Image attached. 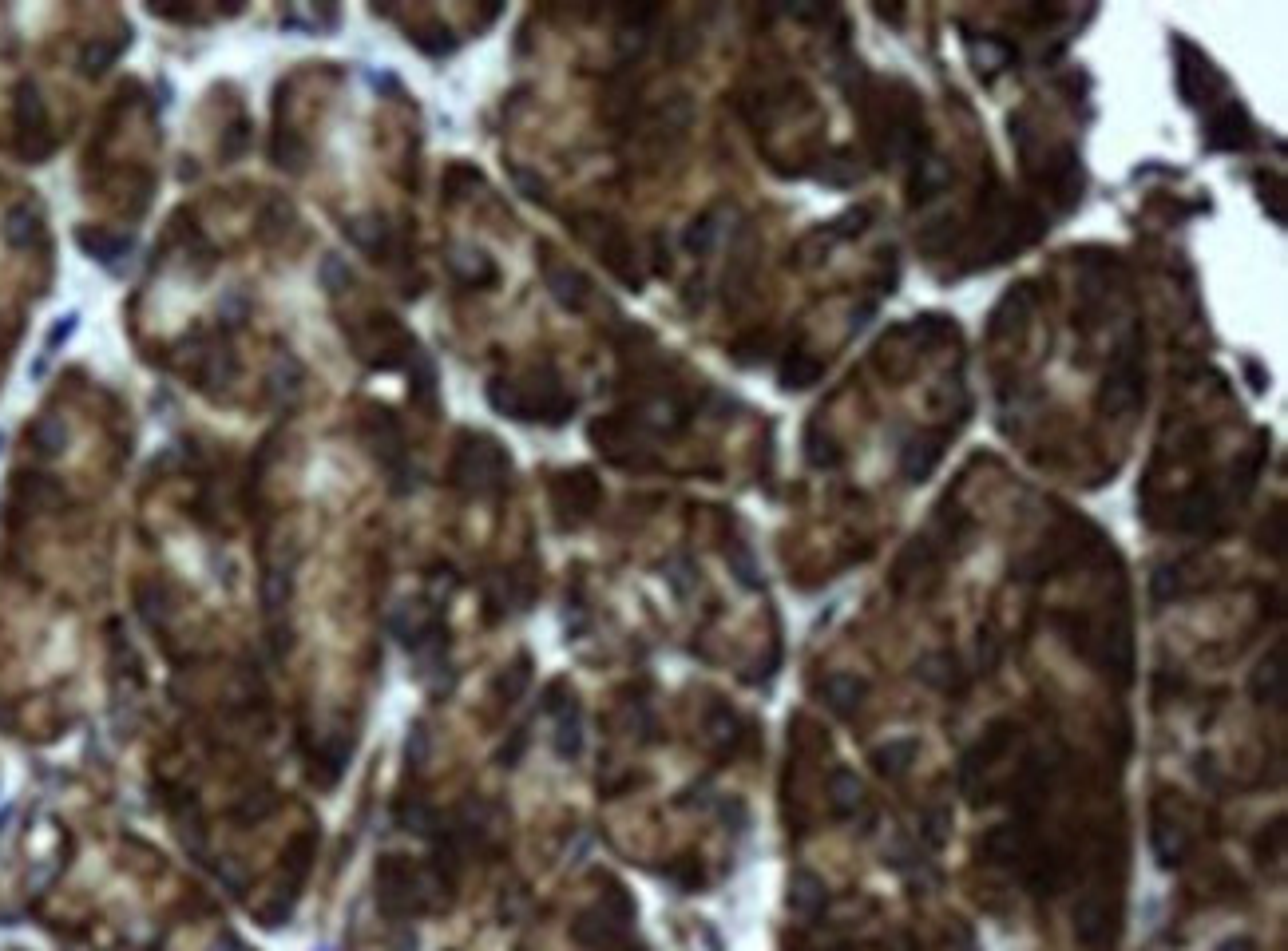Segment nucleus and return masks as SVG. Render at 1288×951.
<instances>
[{"instance_id": "nucleus-1", "label": "nucleus", "mask_w": 1288, "mask_h": 951, "mask_svg": "<svg viewBox=\"0 0 1288 951\" xmlns=\"http://www.w3.org/2000/svg\"><path fill=\"white\" fill-rule=\"evenodd\" d=\"M488 405L508 421L551 424V428L567 424L579 409L575 393L563 385V377L551 365H539L528 377H492Z\"/></svg>"}, {"instance_id": "nucleus-2", "label": "nucleus", "mask_w": 1288, "mask_h": 951, "mask_svg": "<svg viewBox=\"0 0 1288 951\" xmlns=\"http://www.w3.org/2000/svg\"><path fill=\"white\" fill-rule=\"evenodd\" d=\"M452 484L468 496H488L496 488L508 484V472H512V460L504 452V444L488 432H460L456 436V452H452Z\"/></svg>"}, {"instance_id": "nucleus-3", "label": "nucleus", "mask_w": 1288, "mask_h": 951, "mask_svg": "<svg viewBox=\"0 0 1288 951\" xmlns=\"http://www.w3.org/2000/svg\"><path fill=\"white\" fill-rule=\"evenodd\" d=\"M575 234L603 258V266L631 290L639 294L643 290V270H639V250L631 242V234L623 230V222H615L611 214H599V211H587V214H575Z\"/></svg>"}, {"instance_id": "nucleus-4", "label": "nucleus", "mask_w": 1288, "mask_h": 951, "mask_svg": "<svg viewBox=\"0 0 1288 951\" xmlns=\"http://www.w3.org/2000/svg\"><path fill=\"white\" fill-rule=\"evenodd\" d=\"M1146 393V357H1142V333L1134 329L1122 337V345L1110 357V369L1098 389V413L1102 417H1122L1130 413Z\"/></svg>"}, {"instance_id": "nucleus-5", "label": "nucleus", "mask_w": 1288, "mask_h": 951, "mask_svg": "<svg viewBox=\"0 0 1288 951\" xmlns=\"http://www.w3.org/2000/svg\"><path fill=\"white\" fill-rule=\"evenodd\" d=\"M1174 52H1178V68H1174V76H1178V96H1181V104H1189V107H1201V104H1213V96L1217 92H1225V76H1221V68L1197 48V44H1189L1185 36H1174Z\"/></svg>"}, {"instance_id": "nucleus-6", "label": "nucleus", "mask_w": 1288, "mask_h": 951, "mask_svg": "<svg viewBox=\"0 0 1288 951\" xmlns=\"http://www.w3.org/2000/svg\"><path fill=\"white\" fill-rule=\"evenodd\" d=\"M16 131H20V159L24 163H40L44 155H52L56 139L48 135V111H44V96L32 80H24L16 88Z\"/></svg>"}, {"instance_id": "nucleus-7", "label": "nucleus", "mask_w": 1288, "mask_h": 951, "mask_svg": "<svg viewBox=\"0 0 1288 951\" xmlns=\"http://www.w3.org/2000/svg\"><path fill=\"white\" fill-rule=\"evenodd\" d=\"M599 496H603V488L591 468H571V472L555 476V484H551V504H555V516L563 528H579L599 508Z\"/></svg>"}, {"instance_id": "nucleus-8", "label": "nucleus", "mask_w": 1288, "mask_h": 951, "mask_svg": "<svg viewBox=\"0 0 1288 951\" xmlns=\"http://www.w3.org/2000/svg\"><path fill=\"white\" fill-rule=\"evenodd\" d=\"M1257 143V127L1241 100H1225L1213 107L1205 123V151H1249Z\"/></svg>"}, {"instance_id": "nucleus-9", "label": "nucleus", "mask_w": 1288, "mask_h": 951, "mask_svg": "<svg viewBox=\"0 0 1288 951\" xmlns=\"http://www.w3.org/2000/svg\"><path fill=\"white\" fill-rule=\"evenodd\" d=\"M543 282H547V294L567 310V314H583L587 306H591V278L579 270V266H571V262H563V258H555L547 246H543Z\"/></svg>"}, {"instance_id": "nucleus-10", "label": "nucleus", "mask_w": 1288, "mask_h": 951, "mask_svg": "<svg viewBox=\"0 0 1288 951\" xmlns=\"http://www.w3.org/2000/svg\"><path fill=\"white\" fill-rule=\"evenodd\" d=\"M417 892H421V880L405 864V856H385L377 864V900L385 912H413L421 900Z\"/></svg>"}, {"instance_id": "nucleus-11", "label": "nucleus", "mask_w": 1288, "mask_h": 951, "mask_svg": "<svg viewBox=\"0 0 1288 951\" xmlns=\"http://www.w3.org/2000/svg\"><path fill=\"white\" fill-rule=\"evenodd\" d=\"M365 440H369L373 456L393 476H405V432H401V424L389 409H369L365 413Z\"/></svg>"}, {"instance_id": "nucleus-12", "label": "nucleus", "mask_w": 1288, "mask_h": 951, "mask_svg": "<svg viewBox=\"0 0 1288 951\" xmlns=\"http://www.w3.org/2000/svg\"><path fill=\"white\" fill-rule=\"evenodd\" d=\"M448 270H452L456 282H464L472 290H484V286L500 282L496 258H488V250H480V246H452L448 250Z\"/></svg>"}, {"instance_id": "nucleus-13", "label": "nucleus", "mask_w": 1288, "mask_h": 951, "mask_svg": "<svg viewBox=\"0 0 1288 951\" xmlns=\"http://www.w3.org/2000/svg\"><path fill=\"white\" fill-rule=\"evenodd\" d=\"M1035 302H1039V294H1035V286L1031 282H1019V286H1011L999 302H995V310H991V325H987V337L991 341H999L1003 333H1011L1015 325H1023L1027 317H1031V310H1035Z\"/></svg>"}, {"instance_id": "nucleus-14", "label": "nucleus", "mask_w": 1288, "mask_h": 951, "mask_svg": "<svg viewBox=\"0 0 1288 951\" xmlns=\"http://www.w3.org/2000/svg\"><path fill=\"white\" fill-rule=\"evenodd\" d=\"M345 234L361 254H369L377 262H385L389 250H393V226H389L385 214H357V218L345 222Z\"/></svg>"}, {"instance_id": "nucleus-15", "label": "nucleus", "mask_w": 1288, "mask_h": 951, "mask_svg": "<svg viewBox=\"0 0 1288 951\" xmlns=\"http://www.w3.org/2000/svg\"><path fill=\"white\" fill-rule=\"evenodd\" d=\"M944 440H948L944 432L940 436H912L900 448V472L908 484H924L936 472V464L944 460Z\"/></svg>"}, {"instance_id": "nucleus-16", "label": "nucleus", "mask_w": 1288, "mask_h": 951, "mask_svg": "<svg viewBox=\"0 0 1288 951\" xmlns=\"http://www.w3.org/2000/svg\"><path fill=\"white\" fill-rule=\"evenodd\" d=\"M690 119H694V100H690L686 92H674V96H666L662 104L654 107V115H650L654 139H662V143H678V139L686 135Z\"/></svg>"}, {"instance_id": "nucleus-17", "label": "nucleus", "mask_w": 1288, "mask_h": 951, "mask_svg": "<svg viewBox=\"0 0 1288 951\" xmlns=\"http://www.w3.org/2000/svg\"><path fill=\"white\" fill-rule=\"evenodd\" d=\"M726 214H730V207H710V211L698 214V218L682 230V250H686V254H694V258L714 254L718 238L726 234Z\"/></svg>"}, {"instance_id": "nucleus-18", "label": "nucleus", "mask_w": 1288, "mask_h": 951, "mask_svg": "<svg viewBox=\"0 0 1288 951\" xmlns=\"http://www.w3.org/2000/svg\"><path fill=\"white\" fill-rule=\"evenodd\" d=\"M266 385H270L274 405H294V401L302 397V385H306V369H302V361H298L294 353H278V357L270 361V377H266Z\"/></svg>"}, {"instance_id": "nucleus-19", "label": "nucleus", "mask_w": 1288, "mask_h": 951, "mask_svg": "<svg viewBox=\"0 0 1288 951\" xmlns=\"http://www.w3.org/2000/svg\"><path fill=\"white\" fill-rule=\"evenodd\" d=\"M952 183V167L936 155H924L912 163V175H908V199L912 203H924V199H936L944 187Z\"/></svg>"}, {"instance_id": "nucleus-20", "label": "nucleus", "mask_w": 1288, "mask_h": 951, "mask_svg": "<svg viewBox=\"0 0 1288 951\" xmlns=\"http://www.w3.org/2000/svg\"><path fill=\"white\" fill-rule=\"evenodd\" d=\"M825 377V361H817L813 353H789L785 361H781V369H777V385L785 389V393H805V389H813L817 381Z\"/></svg>"}, {"instance_id": "nucleus-21", "label": "nucleus", "mask_w": 1288, "mask_h": 951, "mask_svg": "<svg viewBox=\"0 0 1288 951\" xmlns=\"http://www.w3.org/2000/svg\"><path fill=\"white\" fill-rule=\"evenodd\" d=\"M4 238H8V246H16V250H32V246H40V238H44L40 211H36V207H28V203L12 207V211L4 214Z\"/></svg>"}, {"instance_id": "nucleus-22", "label": "nucleus", "mask_w": 1288, "mask_h": 951, "mask_svg": "<svg viewBox=\"0 0 1288 951\" xmlns=\"http://www.w3.org/2000/svg\"><path fill=\"white\" fill-rule=\"evenodd\" d=\"M76 242L96 262H115V258H123L131 250V238L127 234H115V230H104V226H80L76 230Z\"/></svg>"}, {"instance_id": "nucleus-23", "label": "nucleus", "mask_w": 1288, "mask_h": 951, "mask_svg": "<svg viewBox=\"0 0 1288 951\" xmlns=\"http://www.w3.org/2000/svg\"><path fill=\"white\" fill-rule=\"evenodd\" d=\"M234 373H238V361H234V353H230V345L226 341H218V345H207L203 349V365H199V385L211 393V389H226L230 381H234Z\"/></svg>"}, {"instance_id": "nucleus-24", "label": "nucleus", "mask_w": 1288, "mask_h": 951, "mask_svg": "<svg viewBox=\"0 0 1288 951\" xmlns=\"http://www.w3.org/2000/svg\"><path fill=\"white\" fill-rule=\"evenodd\" d=\"M60 500H64V492H60L56 480H48V476H16V504L20 508L40 512V508H52Z\"/></svg>"}, {"instance_id": "nucleus-25", "label": "nucleus", "mask_w": 1288, "mask_h": 951, "mask_svg": "<svg viewBox=\"0 0 1288 951\" xmlns=\"http://www.w3.org/2000/svg\"><path fill=\"white\" fill-rule=\"evenodd\" d=\"M967 52L979 64V72H1003V68L1015 64V48L1003 44V40H995V36H983V44L975 36H967Z\"/></svg>"}, {"instance_id": "nucleus-26", "label": "nucleus", "mask_w": 1288, "mask_h": 951, "mask_svg": "<svg viewBox=\"0 0 1288 951\" xmlns=\"http://www.w3.org/2000/svg\"><path fill=\"white\" fill-rule=\"evenodd\" d=\"M405 373H409V393H413V401L417 405H432V397H436V365H432V357L417 345L413 349V357H409V365H405Z\"/></svg>"}, {"instance_id": "nucleus-27", "label": "nucleus", "mask_w": 1288, "mask_h": 951, "mask_svg": "<svg viewBox=\"0 0 1288 951\" xmlns=\"http://www.w3.org/2000/svg\"><path fill=\"white\" fill-rule=\"evenodd\" d=\"M349 753H353V741H349V738H341V741L329 738L322 749L314 753V773H318V781H322V785H333V781H337V777L345 773V761H349Z\"/></svg>"}, {"instance_id": "nucleus-28", "label": "nucleus", "mask_w": 1288, "mask_h": 951, "mask_svg": "<svg viewBox=\"0 0 1288 951\" xmlns=\"http://www.w3.org/2000/svg\"><path fill=\"white\" fill-rule=\"evenodd\" d=\"M805 460L813 468H837L845 460V452L829 432H821V424H809L805 428Z\"/></svg>"}, {"instance_id": "nucleus-29", "label": "nucleus", "mask_w": 1288, "mask_h": 951, "mask_svg": "<svg viewBox=\"0 0 1288 951\" xmlns=\"http://www.w3.org/2000/svg\"><path fill=\"white\" fill-rule=\"evenodd\" d=\"M135 599H139V615H143V623H151V627H163L167 623V615H171V591L163 587V583H139V591H135Z\"/></svg>"}, {"instance_id": "nucleus-30", "label": "nucleus", "mask_w": 1288, "mask_h": 951, "mask_svg": "<svg viewBox=\"0 0 1288 951\" xmlns=\"http://www.w3.org/2000/svg\"><path fill=\"white\" fill-rule=\"evenodd\" d=\"M956 238H960V222L952 214H940L920 230V250L924 254H948Z\"/></svg>"}, {"instance_id": "nucleus-31", "label": "nucleus", "mask_w": 1288, "mask_h": 951, "mask_svg": "<svg viewBox=\"0 0 1288 951\" xmlns=\"http://www.w3.org/2000/svg\"><path fill=\"white\" fill-rule=\"evenodd\" d=\"M123 48H127V40H88L84 52H80V72H88V76L108 72Z\"/></svg>"}, {"instance_id": "nucleus-32", "label": "nucleus", "mask_w": 1288, "mask_h": 951, "mask_svg": "<svg viewBox=\"0 0 1288 951\" xmlns=\"http://www.w3.org/2000/svg\"><path fill=\"white\" fill-rule=\"evenodd\" d=\"M32 448L40 456H60L68 448V424L60 417H40L36 428H32Z\"/></svg>"}, {"instance_id": "nucleus-33", "label": "nucleus", "mask_w": 1288, "mask_h": 951, "mask_svg": "<svg viewBox=\"0 0 1288 951\" xmlns=\"http://www.w3.org/2000/svg\"><path fill=\"white\" fill-rule=\"evenodd\" d=\"M270 159H274L282 171H298V167L306 163V143H302L294 131L278 127V131H274V139H270Z\"/></svg>"}, {"instance_id": "nucleus-34", "label": "nucleus", "mask_w": 1288, "mask_h": 951, "mask_svg": "<svg viewBox=\"0 0 1288 951\" xmlns=\"http://www.w3.org/2000/svg\"><path fill=\"white\" fill-rule=\"evenodd\" d=\"M409 40L421 48V52H429V56H448V52H456V36H452V28H444V24H421V28H409Z\"/></svg>"}, {"instance_id": "nucleus-35", "label": "nucleus", "mask_w": 1288, "mask_h": 951, "mask_svg": "<svg viewBox=\"0 0 1288 951\" xmlns=\"http://www.w3.org/2000/svg\"><path fill=\"white\" fill-rule=\"evenodd\" d=\"M817 179H821V183H829V187H857L860 179H864V171L853 163V151H837V159H833V163H825V171H821Z\"/></svg>"}, {"instance_id": "nucleus-36", "label": "nucleus", "mask_w": 1288, "mask_h": 951, "mask_svg": "<svg viewBox=\"0 0 1288 951\" xmlns=\"http://www.w3.org/2000/svg\"><path fill=\"white\" fill-rule=\"evenodd\" d=\"M868 222H872V207H853V211H845L841 218L825 222V234H829L833 242H841V238H857Z\"/></svg>"}, {"instance_id": "nucleus-37", "label": "nucleus", "mask_w": 1288, "mask_h": 951, "mask_svg": "<svg viewBox=\"0 0 1288 951\" xmlns=\"http://www.w3.org/2000/svg\"><path fill=\"white\" fill-rule=\"evenodd\" d=\"M1257 195H1261V207L1273 214V222H1277V226H1285L1288 214H1285V199H1281V179H1277V175L1257 171Z\"/></svg>"}, {"instance_id": "nucleus-38", "label": "nucleus", "mask_w": 1288, "mask_h": 951, "mask_svg": "<svg viewBox=\"0 0 1288 951\" xmlns=\"http://www.w3.org/2000/svg\"><path fill=\"white\" fill-rule=\"evenodd\" d=\"M579 745H583V734H579V714H575V706H567V714L559 718V726H555V749L563 753V757H575L579 753Z\"/></svg>"}, {"instance_id": "nucleus-39", "label": "nucleus", "mask_w": 1288, "mask_h": 951, "mask_svg": "<svg viewBox=\"0 0 1288 951\" xmlns=\"http://www.w3.org/2000/svg\"><path fill=\"white\" fill-rule=\"evenodd\" d=\"M322 286L329 290V294H345V290L353 286V270H349V262H345V258H337V254H325V262H322Z\"/></svg>"}, {"instance_id": "nucleus-40", "label": "nucleus", "mask_w": 1288, "mask_h": 951, "mask_svg": "<svg viewBox=\"0 0 1288 951\" xmlns=\"http://www.w3.org/2000/svg\"><path fill=\"white\" fill-rule=\"evenodd\" d=\"M769 345H773V333L753 329L750 337L734 341V361H738V365H757V361L765 357V349H769Z\"/></svg>"}, {"instance_id": "nucleus-41", "label": "nucleus", "mask_w": 1288, "mask_h": 951, "mask_svg": "<svg viewBox=\"0 0 1288 951\" xmlns=\"http://www.w3.org/2000/svg\"><path fill=\"white\" fill-rule=\"evenodd\" d=\"M528 678H532V662H528V658H520V662H516V666H512V670H508V674H504L500 682H496V686H500V698H504V702L512 706V702H516V698L524 694Z\"/></svg>"}, {"instance_id": "nucleus-42", "label": "nucleus", "mask_w": 1288, "mask_h": 951, "mask_svg": "<svg viewBox=\"0 0 1288 951\" xmlns=\"http://www.w3.org/2000/svg\"><path fill=\"white\" fill-rule=\"evenodd\" d=\"M270 809H274V797H270V793H250V797L234 809V817H238V821H246V825H254V821H262Z\"/></svg>"}, {"instance_id": "nucleus-43", "label": "nucleus", "mask_w": 1288, "mask_h": 951, "mask_svg": "<svg viewBox=\"0 0 1288 951\" xmlns=\"http://www.w3.org/2000/svg\"><path fill=\"white\" fill-rule=\"evenodd\" d=\"M512 179H516V187L524 191V199H532V203H547V183L539 179L536 171H528V167H512Z\"/></svg>"}, {"instance_id": "nucleus-44", "label": "nucleus", "mask_w": 1288, "mask_h": 951, "mask_svg": "<svg viewBox=\"0 0 1288 951\" xmlns=\"http://www.w3.org/2000/svg\"><path fill=\"white\" fill-rule=\"evenodd\" d=\"M397 821H401L409 833H429L432 813L425 809V805H405V809H397Z\"/></svg>"}, {"instance_id": "nucleus-45", "label": "nucleus", "mask_w": 1288, "mask_h": 951, "mask_svg": "<svg viewBox=\"0 0 1288 951\" xmlns=\"http://www.w3.org/2000/svg\"><path fill=\"white\" fill-rule=\"evenodd\" d=\"M912 749H916L912 741H896V745L880 749V753H876V761H880V769H892V773H896V769H904V761L912 757Z\"/></svg>"}, {"instance_id": "nucleus-46", "label": "nucleus", "mask_w": 1288, "mask_h": 951, "mask_svg": "<svg viewBox=\"0 0 1288 951\" xmlns=\"http://www.w3.org/2000/svg\"><path fill=\"white\" fill-rule=\"evenodd\" d=\"M860 690H864V686H860V682H853V678H833V682H829V698H833V702H837L841 710L857 702Z\"/></svg>"}, {"instance_id": "nucleus-47", "label": "nucleus", "mask_w": 1288, "mask_h": 951, "mask_svg": "<svg viewBox=\"0 0 1288 951\" xmlns=\"http://www.w3.org/2000/svg\"><path fill=\"white\" fill-rule=\"evenodd\" d=\"M76 321H80L76 314H64L60 321H56V329L48 333V353H56V349H60V345H64V341H68V337L76 333Z\"/></svg>"}, {"instance_id": "nucleus-48", "label": "nucleus", "mask_w": 1288, "mask_h": 951, "mask_svg": "<svg viewBox=\"0 0 1288 951\" xmlns=\"http://www.w3.org/2000/svg\"><path fill=\"white\" fill-rule=\"evenodd\" d=\"M1245 377H1249L1253 393H1269V373H1265V365L1257 357H1245Z\"/></svg>"}, {"instance_id": "nucleus-49", "label": "nucleus", "mask_w": 1288, "mask_h": 951, "mask_svg": "<svg viewBox=\"0 0 1288 951\" xmlns=\"http://www.w3.org/2000/svg\"><path fill=\"white\" fill-rule=\"evenodd\" d=\"M425 749H429V738H425V730L417 726V730H413V738H409V765H413V769H421Z\"/></svg>"}, {"instance_id": "nucleus-50", "label": "nucleus", "mask_w": 1288, "mask_h": 951, "mask_svg": "<svg viewBox=\"0 0 1288 951\" xmlns=\"http://www.w3.org/2000/svg\"><path fill=\"white\" fill-rule=\"evenodd\" d=\"M0 440H4V436H0Z\"/></svg>"}]
</instances>
